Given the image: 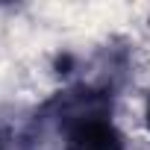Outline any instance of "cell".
<instances>
[{
	"label": "cell",
	"mask_w": 150,
	"mask_h": 150,
	"mask_svg": "<svg viewBox=\"0 0 150 150\" xmlns=\"http://www.w3.org/2000/svg\"><path fill=\"white\" fill-rule=\"evenodd\" d=\"M0 150H35L33 138H15V135H0Z\"/></svg>",
	"instance_id": "6da1fadb"
},
{
	"label": "cell",
	"mask_w": 150,
	"mask_h": 150,
	"mask_svg": "<svg viewBox=\"0 0 150 150\" xmlns=\"http://www.w3.org/2000/svg\"><path fill=\"white\" fill-rule=\"evenodd\" d=\"M147 127H150V103H147Z\"/></svg>",
	"instance_id": "7a4b0ae2"
}]
</instances>
